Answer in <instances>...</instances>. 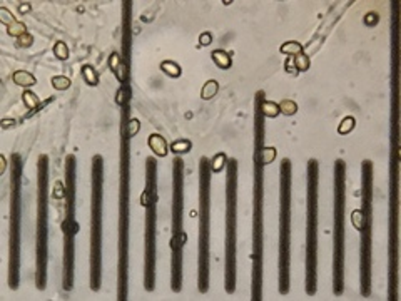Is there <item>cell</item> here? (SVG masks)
Returning <instances> with one entry per match:
<instances>
[{"label": "cell", "instance_id": "cell-33", "mask_svg": "<svg viewBox=\"0 0 401 301\" xmlns=\"http://www.w3.org/2000/svg\"><path fill=\"white\" fill-rule=\"evenodd\" d=\"M121 64H122V56H121L119 52H112L111 57H109V69L114 72V75L119 72Z\"/></svg>", "mask_w": 401, "mask_h": 301}, {"label": "cell", "instance_id": "cell-22", "mask_svg": "<svg viewBox=\"0 0 401 301\" xmlns=\"http://www.w3.org/2000/svg\"><path fill=\"white\" fill-rule=\"evenodd\" d=\"M227 154L226 152H217L213 159H209V166H211V172H222L227 166Z\"/></svg>", "mask_w": 401, "mask_h": 301}, {"label": "cell", "instance_id": "cell-32", "mask_svg": "<svg viewBox=\"0 0 401 301\" xmlns=\"http://www.w3.org/2000/svg\"><path fill=\"white\" fill-rule=\"evenodd\" d=\"M54 56H56L59 61H67V59H69V47H67L65 42L59 40L54 44Z\"/></svg>", "mask_w": 401, "mask_h": 301}, {"label": "cell", "instance_id": "cell-8", "mask_svg": "<svg viewBox=\"0 0 401 301\" xmlns=\"http://www.w3.org/2000/svg\"><path fill=\"white\" fill-rule=\"evenodd\" d=\"M319 163L308 161V193H306V276L305 291L314 296L318 290V251L319 239Z\"/></svg>", "mask_w": 401, "mask_h": 301}, {"label": "cell", "instance_id": "cell-29", "mask_svg": "<svg viewBox=\"0 0 401 301\" xmlns=\"http://www.w3.org/2000/svg\"><path fill=\"white\" fill-rule=\"evenodd\" d=\"M279 111L282 116H294V114L298 112V104L294 102V100H291V99H282L281 102H279Z\"/></svg>", "mask_w": 401, "mask_h": 301}, {"label": "cell", "instance_id": "cell-19", "mask_svg": "<svg viewBox=\"0 0 401 301\" xmlns=\"http://www.w3.org/2000/svg\"><path fill=\"white\" fill-rule=\"evenodd\" d=\"M80 70H82V77H84V80H86L87 86H91V87L99 86V74H97V70L94 69V66H91V64H84Z\"/></svg>", "mask_w": 401, "mask_h": 301}, {"label": "cell", "instance_id": "cell-3", "mask_svg": "<svg viewBox=\"0 0 401 301\" xmlns=\"http://www.w3.org/2000/svg\"><path fill=\"white\" fill-rule=\"evenodd\" d=\"M184 169L185 163L181 156L172 161V206H171V291L183 290L184 246L187 233L184 231Z\"/></svg>", "mask_w": 401, "mask_h": 301}, {"label": "cell", "instance_id": "cell-39", "mask_svg": "<svg viewBox=\"0 0 401 301\" xmlns=\"http://www.w3.org/2000/svg\"><path fill=\"white\" fill-rule=\"evenodd\" d=\"M25 10H27V12L31 10V5H27V7H25V5H22V7H20V12H25Z\"/></svg>", "mask_w": 401, "mask_h": 301}, {"label": "cell", "instance_id": "cell-2", "mask_svg": "<svg viewBox=\"0 0 401 301\" xmlns=\"http://www.w3.org/2000/svg\"><path fill=\"white\" fill-rule=\"evenodd\" d=\"M264 91H257L254 97V188H252V271L251 300H263V265H264V164L259 151L264 146L266 117L263 114Z\"/></svg>", "mask_w": 401, "mask_h": 301}, {"label": "cell", "instance_id": "cell-11", "mask_svg": "<svg viewBox=\"0 0 401 301\" xmlns=\"http://www.w3.org/2000/svg\"><path fill=\"white\" fill-rule=\"evenodd\" d=\"M226 234H224V291L233 295L238 281V171L236 159L227 161Z\"/></svg>", "mask_w": 401, "mask_h": 301}, {"label": "cell", "instance_id": "cell-16", "mask_svg": "<svg viewBox=\"0 0 401 301\" xmlns=\"http://www.w3.org/2000/svg\"><path fill=\"white\" fill-rule=\"evenodd\" d=\"M211 59H213V62L216 64L219 69H222V70L231 69V66H233V59H231V56L226 52L224 49L213 50V52H211Z\"/></svg>", "mask_w": 401, "mask_h": 301}, {"label": "cell", "instance_id": "cell-28", "mask_svg": "<svg viewBox=\"0 0 401 301\" xmlns=\"http://www.w3.org/2000/svg\"><path fill=\"white\" fill-rule=\"evenodd\" d=\"M50 84H52V87L56 89V91H67V89H70V86H72L70 79L65 77V75H54V77L50 79Z\"/></svg>", "mask_w": 401, "mask_h": 301}, {"label": "cell", "instance_id": "cell-17", "mask_svg": "<svg viewBox=\"0 0 401 301\" xmlns=\"http://www.w3.org/2000/svg\"><path fill=\"white\" fill-rule=\"evenodd\" d=\"M12 80L17 84V86L24 87V89H31L37 84V79L33 77V74L27 70H17L14 72V75H12Z\"/></svg>", "mask_w": 401, "mask_h": 301}, {"label": "cell", "instance_id": "cell-18", "mask_svg": "<svg viewBox=\"0 0 401 301\" xmlns=\"http://www.w3.org/2000/svg\"><path fill=\"white\" fill-rule=\"evenodd\" d=\"M160 70L164 72V74L167 75V77L171 79H179L181 75H183V69H181V66L174 61H164L160 62Z\"/></svg>", "mask_w": 401, "mask_h": 301}, {"label": "cell", "instance_id": "cell-35", "mask_svg": "<svg viewBox=\"0 0 401 301\" xmlns=\"http://www.w3.org/2000/svg\"><path fill=\"white\" fill-rule=\"evenodd\" d=\"M17 44L20 45V47H24V49H27V47H31V45L33 44V37H32V33H24L22 37H19L17 39Z\"/></svg>", "mask_w": 401, "mask_h": 301}, {"label": "cell", "instance_id": "cell-25", "mask_svg": "<svg viewBox=\"0 0 401 301\" xmlns=\"http://www.w3.org/2000/svg\"><path fill=\"white\" fill-rule=\"evenodd\" d=\"M276 156H278V151H276V147H271V146H264L261 147V151H259V158L261 161H263V164L264 166H268V164H271L274 159H276Z\"/></svg>", "mask_w": 401, "mask_h": 301}, {"label": "cell", "instance_id": "cell-4", "mask_svg": "<svg viewBox=\"0 0 401 301\" xmlns=\"http://www.w3.org/2000/svg\"><path fill=\"white\" fill-rule=\"evenodd\" d=\"M157 158L146 159V188L141 202L146 209L144 221V290H155V263H157Z\"/></svg>", "mask_w": 401, "mask_h": 301}, {"label": "cell", "instance_id": "cell-10", "mask_svg": "<svg viewBox=\"0 0 401 301\" xmlns=\"http://www.w3.org/2000/svg\"><path fill=\"white\" fill-rule=\"evenodd\" d=\"M65 213L62 219L64 233V254H62V290L65 293L74 288V263H75V236L79 233V223L75 218V191H77V159L67 156L65 166Z\"/></svg>", "mask_w": 401, "mask_h": 301}, {"label": "cell", "instance_id": "cell-37", "mask_svg": "<svg viewBox=\"0 0 401 301\" xmlns=\"http://www.w3.org/2000/svg\"><path fill=\"white\" fill-rule=\"evenodd\" d=\"M284 69L289 75H298L299 74L296 66H294V62H293V57H288V61H286V64H284Z\"/></svg>", "mask_w": 401, "mask_h": 301}, {"label": "cell", "instance_id": "cell-1", "mask_svg": "<svg viewBox=\"0 0 401 301\" xmlns=\"http://www.w3.org/2000/svg\"><path fill=\"white\" fill-rule=\"evenodd\" d=\"M132 77L121 82L116 102L121 105V161H119V244H117V300H127L129 281V226H130V141L127 121L130 119Z\"/></svg>", "mask_w": 401, "mask_h": 301}, {"label": "cell", "instance_id": "cell-38", "mask_svg": "<svg viewBox=\"0 0 401 301\" xmlns=\"http://www.w3.org/2000/svg\"><path fill=\"white\" fill-rule=\"evenodd\" d=\"M17 122L14 121V119H3L2 121V127L3 129H7V127H10V126H15Z\"/></svg>", "mask_w": 401, "mask_h": 301}, {"label": "cell", "instance_id": "cell-9", "mask_svg": "<svg viewBox=\"0 0 401 301\" xmlns=\"http://www.w3.org/2000/svg\"><path fill=\"white\" fill-rule=\"evenodd\" d=\"M348 164L335 161V231H333V293L341 296L344 291L346 268V202H348Z\"/></svg>", "mask_w": 401, "mask_h": 301}, {"label": "cell", "instance_id": "cell-26", "mask_svg": "<svg viewBox=\"0 0 401 301\" xmlns=\"http://www.w3.org/2000/svg\"><path fill=\"white\" fill-rule=\"evenodd\" d=\"M354 127H356V119H354L353 116H346L344 119L341 121V124L338 126V134L348 135L349 133H353Z\"/></svg>", "mask_w": 401, "mask_h": 301}, {"label": "cell", "instance_id": "cell-5", "mask_svg": "<svg viewBox=\"0 0 401 301\" xmlns=\"http://www.w3.org/2000/svg\"><path fill=\"white\" fill-rule=\"evenodd\" d=\"M91 253H89V288L100 290L102 283V207H104V158L94 156L91 167Z\"/></svg>", "mask_w": 401, "mask_h": 301}, {"label": "cell", "instance_id": "cell-36", "mask_svg": "<svg viewBox=\"0 0 401 301\" xmlns=\"http://www.w3.org/2000/svg\"><path fill=\"white\" fill-rule=\"evenodd\" d=\"M199 44L202 47H208V45L213 44V33L211 32H202L199 35Z\"/></svg>", "mask_w": 401, "mask_h": 301}, {"label": "cell", "instance_id": "cell-14", "mask_svg": "<svg viewBox=\"0 0 401 301\" xmlns=\"http://www.w3.org/2000/svg\"><path fill=\"white\" fill-rule=\"evenodd\" d=\"M24 161L19 152L10 156V226H8V288L20 285V211H22Z\"/></svg>", "mask_w": 401, "mask_h": 301}, {"label": "cell", "instance_id": "cell-23", "mask_svg": "<svg viewBox=\"0 0 401 301\" xmlns=\"http://www.w3.org/2000/svg\"><path fill=\"white\" fill-rule=\"evenodd\" d=\"M217 91H219V82L216 79H209L201 89V99L202 100H211L213 97H216Z\"/></svg>", "mask_w": 401, "mask_h": 301}, {"label": "cell", "instance_id": "cell-15", "mask_svg": "<svg viewBox=\"0 0 401 301\" xmlns=\"http://www.w3.org/2000/svg\"><path fill=\"white\" fill-rule=\"evenodd\" d=\"M147 144H149V149L155 154V158H166L167 156V152H169L167 141H166V137H162L160 134H157V133L151 134L149 139H147Z\"/></svg>", "mask_w": 401, "mask_h": 301}, {"label": "cell", "instance_id": "cell-34", "mask_svg": "<svg viewBox=\"0 0 401 301\" xmlns=\"http://www.w3.org/2000/svg\"><path fill=\"white\" fill-rule=\"evenodd\" d=\"M0 22L8 27V25H12L14 22H17V19H15L14 15H12V12L8 10V8L2 7V8H0Z\"/></svg>", "mask_w": 401, "mask_h": 301}, {"label": "cell", "instance_id": "cell-27", "mask_svg": "<svg viewBox=\"0 0 401 301\" xmlns=\"http://www.w3.org/2000/svg\"><path fill=\"white\" fill-rule=\"evenodd\" d=\"M22 100H24L25 107L31 109V111H32V109H37V107H39V104H40L39 97L33 94L32 91H29V89H25V91L22 92Z\"/></svg>", "mask_w": 401, "mask_h": 301}, {"label": "cell", "instance_id": "cell-20", "mask_svg": "<svg viewBox=\"0 0 401 301\" xmlns=\"http://www.w3.org/2000/svg\"><path fill=\"white\" fill-rule=\"evenodd\" d=\"M191 149H192V142L189 141V139H177V141H172L171 146H169V151L177 156L187 154V152H191Z\"/></svg>", "mask_w": 401, "mask_h": 301}, {"label": "cell", "instance_id": "cell-31", "mask_svg": "<svg viewBox=\"0 0 401 301\" xmlns=\"http://www.w3.org/2000/svg\"><path fill=\"white\" fill-rule=\"evenodd\" d=\"M7 33L10 37H15V39H19V37H22L24 33H27V25H25L24 22H14L12 25H8L7 27Z\"/></svg>", "mask_w": 401, "mask_h": 301}, {"label": "cell", "instance_id": "cell-30", "mask_svg": "<svg viewBox=\"0 0 401 301\" xmlns=\"http://www.w3.org/2000/svg\"><path fill=\"white\" fill-rule=\"evenodd\" d=\"M293 62H294V66H296L298 72H306V70H309V67H311L309 57H308L305 52H301V54H298V56H294L293 57Z\"/></svg>", "mask_w": 401, "mask_h": 301}, {"label": "cell", "instance_id": "cell-24", "mask_svg": "<svg viewBox=\"0 0 401 301\" xmlns=\"http://www.w3.org/2000/svg\"><path fill=\"white\" fill-rule=\"evenodd\" d=\"M263 114H264V117H268V119H274V117H278L281 114L279 104L273 102V100L264 99V102H263Z\"/></svg>", "mask_w": 401, "mask_h": 301}, {"label": "cell", "instance_id": "cell-21", "mask_svg": "<svg viewBox=\"0 0 401 301\" xmlns=\"http://www.w3.org/2000/svg\"><path fill=\"white\" fill-rule=\"evenodd\" d=\"M279 52L286 54V56H289V57H294V56H298V54L305 52V47H303V44L298 40H288L279 47Z\"/></svg>", "mask_w": 401, "mask_h": 301}, {"label": "cell", "instance_id": "cell-13", "mask_svg": "<svg viewBox=\"0 0 401 301\" xmlns=\"http://www.w3.org/2000/svg\"><path fill=\"white\" fill-rule=\"evenodd\" d=\"M49 156L37 159V224H35V288H47L49 261Z\"/></svg>", "mask_w": 401, "mask_h": 301}, {"label": "cell", "instance_id": "cell-12", "mask_svg": "<svg viewBox=\"0 0 401 301\" xmlns=\"http://www.w3.org/2000/svg\"><path fill=\"white\" fill-rule=\"evenodd\" d=\"M211 172L209 158L199 159V234H197V291H209L211 276Z\"/></svg>", "mask_w": 401, "mask_h": 301}, {"label": "cell", "instance_id": "cell-7", "mask_svg": "<svg viewBox=\"0 0 401 301\" xmlns=\"http://www.w3.org/2000/svg\"><path fill=\"white\" fill-rule=\"evenodd\" d=\"M291 218H293V164L286 158L279 167V248L278 291L286 296L291 288Z\"/></svg>", "mask_w": 401, "mask_h": 301}, {"label": "cell", "instance_id": "cell-6", "mask_svg": "<svg viewBox=\"0 0 401 301\" xmlns=\"http://www.w3.org/2000/svg\"><path fill=\"white\" fill-rule=\"evenodd\" d=\"M373 199H374V164L370 159L361 163V248H360V291L371 296L373 285Z\"/></svg>", "mask_w": 401, "mask_h": 301}]
</instances>
